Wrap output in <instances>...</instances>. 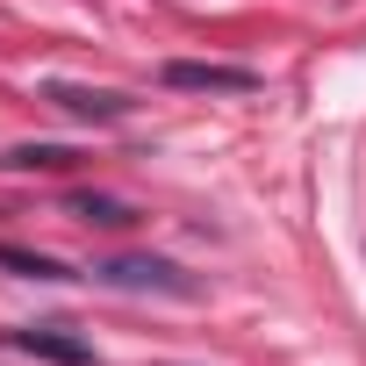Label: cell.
Returning <instances> with one entry per match:
<instances>
[{"instance_id": "1", "label": "cell", "mask_w": 366, "mask_h": 366, "mask_svg": "<svg viewBox=\"0 0 366 366\" xmlns=\"http://www.w3.org/2000/svg\"><path fill=\"white\" fill-rule=\"evenodd\" d=\"M101 287H129V295H194V280L179 273L172 259H151V252H129V259H101L94 266Z\"/></svg>"}, {"instance_id": "2", "label": "cell", "mask_w": 366, "mask_h": 366, "mask_svg": "<svg viewBox=\"0 0 366 366\" xmlns=\"http://www.w3.org/2000/svg\"><path fill=\"white\" fill-rule=\"evenodd\" d=\"M165 86H179V94H252L259 72L252 65H216V58H172Z\"/></svg>"}, {"instance_id": "3", "label": "cell", "mask_w": 366, "mask_h": 366, "mask_svg": "<svg viewBox=\"0 0 366 366\" xmlns=\"http://www.w3.org/2000/svg\"><path fill=\"white\" fill-rule=\"evenodd\" d=\"M44 101H51V108H65L72 122H122V115L137 108V101H129V94H115V86H72V79H51V86H44Z\"/></svg>"}, {"instance_id": "4", "label": "cell", "mask_w": 366, "mask_h": 366, "mask_svg": "<svg viewBox=\"0 0 366 366\" xmlns=\"http://www.w3.org/2000/svg\"><path fill=\"white\" fill-rule=\"evenodd\" d=\"M22 352H36V359H58V366H94V345L86 337H72V330H58V323H29V330H8Z\"/></svg>"}, {"instance_id": "5", "label": "cell", "mask_w": 366, "mask_h": 366, "mask_svg": "<svg viewBox=\"0 0 366 366\" xmlns=\"http://www.w3.org/2000/svg\"><path fill=\"white\" fill-rule=\"evenodd\" d=\"M0 165L8 172H72L79 151L72 144H15V151H0Z\"/></svg>"}, {"instance_id": "6", "label": "cell", "mask_w": 366, "mask_h": 366, "mask_svg": "<svg viewBox=\"0 0 366 366\" xmlns=\"http://www.w3.org/2000/svg\"><path fill=\"white\" fill-rule=\"evenodd\" d=\"M65 209H72L79 223H94V230H129V223H137V209L115 202V194H72Z\"/></svg>"}, {"instance_id": "7", "label": "cell", "mask_w": 366, "mask_h": 366, "mask_svg": "<svg viewBox=\"0 0 366 366\" xmlns=\"http://www.w3.org/2000/svg\"><path fill=\"white\" fill-rule=\"evenodd\" d=\"M0 266H8V273H22V280H65V266H58V259L22 252V244H0Z\"/></svg>"}]
</instances>
